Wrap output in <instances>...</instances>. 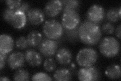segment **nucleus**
<instances>
[{
    "label": "nucleus",
    "mask_w": 121,
    "mask_h": 81,
    "mask_svg": "<svg viewBox=\"0 0 121 81\" xmlns=\"http://www.w3.org/2000/svg\"><path fill=\"white\" fill-rule=\"evenodd\" d=\"M78 36L83 43L94 46L100 42L102 32L98 24L87 20L82 22L79 25Z\"/></svg>",
    "instance_id": "nucleus-1"
},
{
    "label": "nucleus",
    "mask_w": 121,
    "mask_h": 81,
    "mask_svg": "<svg viewBox=\"0 0 121 81\" xmlns=\"http://www.w3.org/2000/svg\"><path fill=\"white\" fill-rule=\"evenodd\" d=\"M99 50L104 57L111 58L118 55L120 51V44L114 37H107L100 41Z\"/></svg>",
    "instance_id": "nucleus-2"
},
{
    "label": "nucleus",
    "mask_w": 121,
    "mask_h": 81,
    "mask_svg": "<svg viewBox=\"0 0 121 81\" xmlns=\"http://www.w3.org/2000/svg\"><path fill=\"white\" fill-rule=\"evenodd\" d=\"M43 32L47 38L58 40L63 36L64 29L59 21L56 19H50L44 22L43 26Z\"/></svg>",
    "instance_id": "nucleus-3"
},
{
    "label": "nucleus",
    "mask_w": 121,
    "mask_h": 81,
    "mask_svg": "<svg viewBox=\"0 0 121 81\" xmlns=\"http://www.w3.org/2000/svg\"><path fill=\"white\" fill-rule=\"evenodd\" d=\"M98 55L95 50L92 48L85 47L80 50L76 56V61L82 67H89L97 62Z\"/></svg>",
    "instance_id": "nucleus-4"
},
{
    "label": "nucleus",
    "mask_w": 121,
    "mask_h": 81,
    "mask_svg": "<svg viewBox=\"0 0 121 81\" xmlns=\"http://www.w3.org/2000/svg\"><path fill=\"white\" fill-rule=\"evenodd\" d=\"M61 20L64 29L70 30L80 25V17L77 10H68L63 12Z\"/></svg>",
    "instance_id": "nucleus-5"
},
{
    "label": "nucleus",
    "mask_w": 121,
    "mask_h": 81,
    "mask_svg": "<svg viewBox=\"0 0 121 81\" xmlns=\"http://www.w3.org/2000/svg\"><path fill=\"white\" fill-rule=\"evenodd\" d=\"M105 17V10L103 6L98 4L91 6L86 13L87 21L98 24L104 20Z\"/></svg>",
    "instance_id": "nucleus-6"
},
{
    "label": "nucleus",
    "mask_w": 121,
    "mask_h": 81,
    "mask_svg": "<svg viewBox=\"0 0 121 81\" xmlns=\"http://www.w3.org/2000/svg\"><path fill=\"white\" fill-rule=\"evenodd\" d=\"M77 76L78 79L82 81H94L99 80L100 78L99 70L94 65L80 68L78 71Z\"/></svg>",
    "instance_id": "nucleus-7"
},
{
    "label": "nucleus",
    "mask_w": 121,
    "mask_h": 81,
    "mask_svg": "<svg viewBox=\"0 0 121 81\" xmlns=\"http://www.w3.org/2000/svg\"><path fill=\"white\" fill-rule=\"evenodd\" d=\"M58 41L48 38H44L39 46L40 53L44 57H51L54 55L58 50Z\"/></svg>",
    "instance_id": "nucleus-8"
},
{
    "label": "nucleus",
    "mask_w": 121,
    "mask_h": 81,
    "mask_svg": "<svg viewBox=\"0 0 121 81\" xmlns=\"http://www.w3.org/2000/svg\"><path fill=\"white\" fill-rule=\"evenodd\" d=\"M26 16L30 24L36 26L42 24L45 19L44 12L39 8H30L26 13Z\"/></svg>",
    "instance_id": "nucleus-9"
},
{
    "label": "nucleus",
    "mask_w": 121,
    "mask_h": 81,
    "mask_svg": "<svg viewBox=\"0 0 121 81\" xmlns=\"http://www.w3.org/2000/svg\"><path fill=\"white\" fill-rule=\"evenodd\" d=\"M25 61L24 54L21 52L12 53L7 59L8 65L12 70L19 69L24 67Z\"/></svg>",
    "instance_id": "nucleus-10"
},
{
    "label": "nucleus",
    "mask_w": 121,
    "mask_h": 81,
    "mask_svg": "<svg viewBox=\"0 0 121 81\" xmlns=\"http://www.w3.org/2000/svg\"><path fill=\"white\" fill-rule=\"evenodd\" d=\"M63 9L62 1L60 0H51L45 4L44 11L48 16L55 17L58 15Z\"/></svg>",
    "instance_id": "nucleus-11"
},
{
    "label": "nucleus",
    "mask_w": 121,
    "mask_h": 81,
    "mask_svg": "<svg viewBox=\"0 0 121 81\" xmlns=\"http://www.w3.org/2000/svg\"><path fill=\"white\" fill-rule=\"evenodd\" d=\"M26 62L32 67H38L43 63V57L39 53L33 49H28L24 53Z\"/></svg>",
    "instance_id": "nucleus-12"
},
{
    "label": "nucleus",
    "mask_w": 121,
    "mask_h": 81,
    "mask_svg": "<svg viewBox=\"0 0 121 81\" xmlns=\"http://www.w3.org/2000/svg\"><path fill=\"white\" fill-rule=\"evenodd\" d=\"M72 53L68 48L63 47L59 48L56 53V60L62 65L69 64L72 59Z\"/></svg>",
    "instance_id": "nucleus-13"
},
{
    "label": "nucleus",
    "mask_w": 121,
    "mask_h": 81,
    "mask_svg": "<svg viewBox=\"0 0 121 81\" xmlns=\"http://www.w3.org/2000/svg\"><path fill=\"white\" fill-rule=\"evenodd\" d=\"M14 46V41L11 36L2 34L0 36V53L8 54L12 51Z\"/></svg>",
    "instance_id": "nucleus-14"
},
{
    "label": "nucleus",
    "mask_w": 121,
    "mask_h": 81,
    "mask_svg": "<svg viewBox=\"0 0 121 81\" xmlns=\"http://www.w3.org/2000/svg\"><path fill=\"white\" fill-rule=\"evenodd\" d=\"M26 14L20 11L16 10L11 20L10 24L16 29H22L24 28L27 22Z\"/></svg>",
    "instance_id": "nucleus-15"
},
{
    "label": "nucleus",
    "mask_w": 121,
    "mask_h": 81,
    "mask_svg": "<svg viewBox=\"0 0 121 81\" xmlns=\"http://www.w3.org/2000/svg\"><path fill=\"white\" fill-rule=\"evenodd\" d=\"M27 40L29 46L32 48L39 47V46L43 40V37L41 33L37 30H32L28 34Z\"/></svg>",
    "instance_id": "nucleus-16"
},
{
    "label": "nucleus",
    "mask_w": 121,
    "mask_h": 81,
    "mask_svg": "<svg viewBox=\"0 0 121 81\" xmlns=\"http://www.w3.org/2000/svg\"><path fill=\"white\" fill-rule=\"evenodd\" d=\"M53 77L54 79L56 81H68L72 79L71 71L65 67H60L56 69Z\"/></svg>",
    "instance_id": "nucleus-17"
},
{
    "label": "nucleus",
    "mask_w": 121,
    "mask_h": 81,
    "mask_svg": "<svg viewBox=\"0 0 121 81\" xmlns=\"http://www.w3.org/2000/svg\"><path fill=\"white\" fill-rule=\"evenodd\" d=\"M106 76L111 80H117L120 78L121 75V67L118 64L109 65L105 71Z\"/></svg>",
    "instance_id": "nucleus-18"
},
{
    "label": "nucleus",
    "mask_w": 121,
    "mask_h": 81,
    "mask_svg": "<svg viewBox=\"0 0 121 81\" xmlns=\"http://www.w3.org/2000/svg\"><path fill=\"white\" fill-rule=\"evenodd\" d=\"M63 12L68 10H77L80 5V2L78 0H63Z\"/></svg>",
    "instance_id": "nucleus-19"
},
{
    "label": "nucleus",
    "mask_w": 121,
    "mask_h": 81,
    "mask_svg": "<svg viewBox=\"0 0 121 81\" xmlns=\"http://www.w3.org/2000/svg\"><path fill=\"white\" fill-rule=\"evenodd\" d=\"M13 80L15 81H27L30 80V74L24 69H18L13 75Z\"/></svg>",
    "instance_id": "nucleus-20"
},
{
    "label": "nucleus",
    "mask_w": 121,
    "mask_h": 81,
    "mask_svg": "<svg viewBox=\"0 0 121 81\" xmlns=\"http://www.w3.org/2000/svg\"><path fill=\"white\" fill-rule=\"evenodd\" d=\"M119 9L117 8H111L109 9L106 14L107 19L111 22H117L120 20L121 18L119 16Z\"/></svg>",
    "instance_id": "nucleus-21"
},
{
    "label": "nucleus",
    "mask_w": 121,
    "mask_h": 81,
    "mask_svg": "<svg viewBox=\"0 0 121 81\" xmlns=\"http://www.w3.org/2000/svg\"><path fill=\"white\" fill-rule=\"evenodd\" d=\"M78 28L79 26L74 29L70 30L64 29L66 37L72 42H76L79 40L78 36Z\"/></svg>",
    "instance_id": "nucleus-22"
},
{
    "label": "nucleus",
    "mask_w": 121,
    "mask_h": 81,
    "mask_svg": "<svg viewBox=\"0 0 121 81\" xmlns=\"http://www.w3.org/2000/svg\"><path fill=\"white\" fill-rule=\"evenodd\" d=\"M43 68L45 71L48 72L54 71L56 67V61L52 57H48L43 62Z\"/></svg>",
    "instance_id": "nucleus-23"
},
{
    "label": "nucleus",
    "mask_w": 121,
    "mask_h": 81,
    "mask_svg": "<svg viewBox=\"0 0 121 81\" xmlns=\"http://www.w3.org/2000/svg\"><path fill=\"white\" fill-rule=\"evenodd\" d=\"M31 80L34 81H52L51 77L47 74L43 72H39L34 74Z\"/></svg>",
    "instance_id": "nucleus-24"
},
{
    "label": "nucleus",
    "mask_w": 121,
    "mask_h": 81,
    "mask_svg": "<svg viewBox=\"0 0 121 81\" xmlns=\"http://www.w3.org/2000/svg\"><path fill=\"white\" fill-rule=\"evenodd\" d=\"M15 45L17 49L19 50H24L27 48L28 47V41L24 36H21L18 38L15 42Z\"/></svg>",
    "instance_id": "nucleus-25"
},
{
    "label": "nucleus",
    "mask_w": 121,
    "mask_h": 81,
    "mask_svg": "<svg viewBox=\"0 0 121 81\" xmlns=\"http://www.w3.org/2000/svg\"><path fill=\"white\" fill-rule=\"evenodd\" d=\"M16 10L11 9L9 8H6L4 10L2 14V17L5 21L7 22L8 23L10 24L11 20L13 16V15L16 12Z\"/></svg>",
    "instance_id": "nucleus-26"
},
{
    "label": "nucleus",
    "mask_w": 121,
    "mask_h": 81,
    "mask_svg": "<svg viewBox=\"0 0 121 81\" xmlns=\"http://www.w3.org/2000/svg\"><path fill=\"white\" fill-rule=\"evenodd\" d=\"M101 32L107 34H112L115 32V27L110 22H108L104 24L101 27Z\"/></svg>",
    "instance_id": "nucleus-27"
},
{
    "label": "nucleus",
    "mask_w": 121,
    "mask_h": 81,
    "mask_svg": "<svg viewBox=\"0 0 121 81\" xmlns=\"http://www.w3.org/2000/svg\"><path fill=\"white\" fill-rule=\"evenodd\" d=\"M5 3L8 8L16 10L20 6L22 2L21 0H7Z\"/></svg>",
    "instance_id": "nucleus-28"
},
{
    "label": "nucleus",
    "mask_w": 121,
    "mask_h": 81,
    "mask_svg": "<svg viewBox=\"0 0 121 81\" xmlns=\"http://www.w3.org/2000/svg\"><path fill=\"white\" fill-rule=\"evenodd\" d=\"M8 54H7L0 53V69L1 70H2L5 66L6 61L8 59Z\"/></svg>",
    "instance_id": "nucleus-29"
},
{
    "label": "nucleus",
    "mask_w": 121,
    "mask_h": 81,
    "mask_svg": "<svg viewBox=\"0 0 121 81\" xmlns=\"http://www.w3.org/2000/svg\"><path fill=\"white\" fill-rule=\"evenodd\" d=\"M30 5L29 3L27 2H23L20 6L16 10L18 11H20L21 12H24L25 13H27L28 11L30 9Z\"/></svg>",
    "instance_id": "nucleus-30"
},
{
    "label": "nucleus",
    "mask_w": 121,
    "mask_h": 81,
    "mask_svg": "<svg viewBox=\"0 0 121 81\" xmlns=\"http://www.w3.org/2000/svg\"><path fill=\"white\" fill-rule=\"evenodd\" d=\"M121 24H119L117 27L116 28V29H115V34L116 36L117 37V38H118L119 40L121 39Z\"/></svg>",
    "instance_id": "nucleus-31"
},
{
    "label": "nucleus",
    "mask_w": 121,
    "mask_h": 81,
    "mask_svg": "<svg viewBox=\"0 0 121 81\" xmlns=\"http://www.w3.org/2000/svg\"><path fill=\"white\" fill-rule=\"evenodd\" d=\"M0 81H10V79H9L8 78H7V76H1V78H0Z\"/></svg>",
    "instance_id": "nucleus-32"
},
{
    "label": "nucleus",
    "mask_w": 121,
    "mask_h": 81,
    "mask_svg": "<svg viewBox=\"0 0 121 81\" xmlns=\"http://www.w3.org/2000/svg\"><path fill=\"white\" fill-rule=\"evenodd\" d=\"M71 69H74L75 68V65L74 63H72L71 64V66H70Z\"/></svg>",
    "instance_id": "nucleus-33"
},
{
    "label": "nucleus",
    "mask_w": 121,
    "mask_h": 81,
    "mask_svg": "<svg viewBox=\"0 0 121 81\" xmlns=\"http://www.w3.org/2000/svg\"><path fill=\"white\" fill-rule=\"evenodd\" d=\"M121 7H120L119 8V11H118V13H119V16L120 18L121 19Z\"/></svg>",
    "instance_id": "nucleus-34"
}]
</instances>
